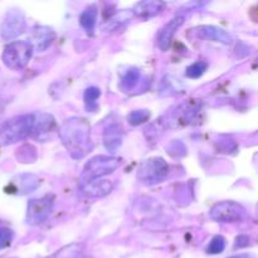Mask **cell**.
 <instances>
[{
    "label": "cell",
    "instance_id": "obj_1",
    "mask_svg": "<svg viewBox=\"0 0 258 258\" xmlns=\"http://www.w3.org/2000/svg\"><path fill=\"white\" fill-rule=\"evenodd\" d=\"M90 123L82 117H71L62 123L59 138L73 159H82L92 150Z\"/></svg>",
    "mask_w": 258,
    "mask_h": 258
},
{
    "label": "cell",
    "instance_id": "obj_2",
    "mask_svg": "<svg viewBox=\"0 0 258 258\" xmlns=\"http://www.w3.org/2000/svg\"><path fill=\"white\" fill-rule=\"evenodd\" d=\"M34 126V115H20L4 121L0 125V146L13 145L24 140L32 134Z\"/></svg>",
    "mask_w": 258,
    "mask_h": 258
},
{
    "label": "cell",
    "instance_id": "obj_3",
    "mask_svg": "<svg viewBox=\"0 0 258 258\" xmlns=\"http://www.w3.org/2000/svg\"><path fill=\"white\" fill-rule=\"evenodd\" d=\"M33 55V47L29 42L17 40L12 42L4 48L3 52V62L10 70H23L27 67Z\"/></svg>",
    "mask_w": 258,
    "mask_h": 258
},
{
    "label": "cell",
    "instance_id": "obj_4",
    "mask_svg": "<svg viewBox=\"0 0 258 258\" xmlns=\"http://www.w3.org/2000/svg\"><path fill=\"white\" fill-rule=\"evenodd\" d=\"M120 160L117 158H115V156H95V158L91 159L85 165L81 179H82L83 183L96 180V179H101L102 176L107 175V174L113 173L120 166Z\"/></svg>",
    "mask_w": 258,
    "mask_h": 258
},
{
    "label": "cell",
    "instance_id": "obj_5",
    "mask_svg": "<svg viewBox=\"0 0 258 258\" xmlns=\"http://www.w3.org/2000/svg\"><path fill=\"white\" fill-rule=\"evenodd\" d=\"M169 175V165L161 158H151L144 161L138 170V179L145 185L161 183Z\"/></svg>",
    "mask_w": 258,
    "mask_h": 258
},
{
    "label": "cell",
    "instance_id": "obj_6",
    "mask_svg": "<svg viewBox=\"0 0 258 258\" xmlns=\"http://www.w3.org/2000/svg\"><path fill=\"white\" fill-rule=\"evenodd\" d=\"M54 201L55 197L53 194H47L42 198L30 199L28 202L25 222L29 226H39V224L44 223L52 214Z\"/></svg>",
    "mask_w": 258,
    "mask_h": 258
},
{
    "label": "cell",
    "instance_id": "obj_7",
    "mask_svg": "<svg viewBox=\"0 0 258 258\" xmlns=\"http://www.w3.org/2000/svg\"><path fill=\"white\" fill-rule=\"evenodd\" d=\"M209 216L216 222L233 223V222L242 221L246 217V209L236 202H219L212 207Z\"/></svg>",
    "mask_w": 258,
    "mask_h": 258
},
{
    "label": "cell",
    "instance_id": "obj_8",
    "mask_svg": "<svg viewBox=\"0 0 258 258\" xmlns=\"http://www.w3.org/2000/svg\"><path fill=\"white\" fill-rule=\"evenodd\" d=\"M27 25V18L19 9H10L5 14L4 20L0 25V34L4 39L10 40L23 34Z\"/></svg>",
    "mask_w": 258,
    "mask_h": 258
},
{
    "label": "cell",
    "instance_id": "obj_9",
    "mask_svg": "<svg viewBox=\"0 0 258 258\" xmlns=\"http://www.w3.org/2000/svg\"><path fill=\"white\" fill-rule=\"evenodd\" d=\"M55 38H57V33L52 28L45 27V25H37L32 30L29 43L33 47V50L37 49L38 52H43L52 45Z\"/></svg>",
    "mask_w": 258,
    "mask_h": 258
},
{
    "label": "cell",
    "instance_id": "obj_10",
    "mask_svg": "<svg viewBox=\"0 0 258 258\" xmlns=\"http://www.w3.org/2000/svg\"><path fill=\"white\" fill-rule=\"evenodd\" d=\"M184 19H185V18H184L183 15H176V17H174L170 22L166 23V24L160 29L158 38H156V43H158V47L160 48L163 52L169 49L176 30L183 25Z\"/></svg>",
    "mask_w": 258,
    "mask_h": 258
},
{
    "label": "cell",
    "instance_id": "obj_11",
    "mask_svg": "<svg viewBox=\"0 0 258 258\" xmlns=\"http://www.w3.org/2000/svg\"><path fill=\"white\" fill-rule=\"evenodd\" d=\"M197 37L202 39L213 40V42H219L222 44H232L233 37L229 34L227 30L222 28L216 27V25H202L196 29Z\"/></svg>",
    "mask_w": 258,
    "mask_h": 258
},
{
    "label": "cell",
    "instance_id": "obj_12",
    "mask_svg": "<svg viewBox=\"0 0 258 258\" xmlns=\"http://www.w3.org/2000/svg\"><path fill=\"white\" fill-rule=\"evenodd\" d=\"M113 185L110 180L105 179H96V180L83 183L81 186V191L87 198H101L111 193Z\"/></svg>",
    "mask_w": 258,
    "mask_h": 258
},
{
    "label": "cell",
    "instance_id": "obj_13",
    "mask_svg": "<svg viewBox=\"0 0 258 258\" xmlns=\"http://www.w3.org/2000/svg\"><path fill=\"white\" fill-rule=\"evenodd\" d=\"M123 130L120 123H110L103 133V144L111 154L116 153L122 144Z\"/></svg>",
    "mask_w": 258,
    "mask_h": 258
},
{
    "label": "cell",
    "instance_id": "obj_14",
    "mask_svg": "<svg viewBox=\"0 0 258 258\" xmlns=\"http://www.w3.org/2000/svg\"><path fill=\"white\" fill-rule=\"evenodd\" d=\"M53 127H54V120L50 115H45V113H40V115H34V126H33L32 134H34L35 139H40V136H45L53 133Z\"/></svg>",
    "mask_w": 258,
    "mask_h": 258
},
{
    "label": "cell",
    "instance_id": "obj_15",
    "mask_svg": "<svg viewBox=\"0 0 258 258\" xmlns=\"http://www.w3.org/2000/svg\"><path fill=\"white\" fill-rule=\"evenodd\" d=\"M164 4L160 2H140L131 10L139 18H151L158 15L163 10Z\"/></svg>",
    "mask_w": 258,
    "mask_h": 258
},
{
    "label": "cell",
    "instance_id": "obj_16",
    "mask_svg": "<svg viewBox=\"0 0 258 258\" xmlns=\"http://www.w3.org/2000/svg\"><path fill=\"white\" fill-rule=\"evenodd\" d=\"M97 14L98 10L97 7L91 5L87 9L83 10V13L80 17V24L83 29L87 33H93L96 28V23H97Z\"/></svg>",
    "mask_w": 258,
    "mask_h": 258
},
{
    "label": "cell",
    "instance_id": "obj_17",
    "mask_svg": "<svg viewBox=\"0 0 258 258\" xmlns=\"http://www.w3.org/2000/svg\"><path fill=\"white\" fill-rule=\"evenodd\" d=\"M133 17L134 14L131 10H122V12H118L117 14H115V17L110 18V19L106 22V24L103 25V29L105 30L118 29L121 25H125L126 23H128V20H131V18Z\"/></svg>",
    "mask_w": 258,
    "mask_h": 258
},
{
    "label": "cell",
    "instance_id": "obj_18",
    "mask_svg": "<svg viewBox=\"0 0 258 258\" xmlns=\"http://www.w3.org/2000/svg\"><path fill=\"white\" fill-rule=\"evenodd\" d=\"M100 95L101 91L97 87H90L85 91L83 98H85V105L88 111H91V112L96 111V108H97V100L100 98Z\"/></svg>",
    "mask_w": 258,
    "mask_h": 258
},
{
    "label": "cell",
    "instance_id": "obj_19",
    "mask_svg": "<svg viewBox=\"0 0 258 258\" xmlns=\"http://www.w3.org/2000/svg\"><path fill=\"white\" fill-rule=\"evenodd\" d=\"M139 80H140V71L136 70V68H131L122 77L121 85H122V87L125 90H131V88H134L138 85Z\"/></svg>",
    "mask_w": 258,
    "mask_h": 258
},
{
    "label": "cell",
    "instance_id": "obj_20",
    "mask_svg": "<svg viewBox=\"0 0 258 258\" xmlns=\"http://www.w3.org/2000/svg\"><path fill=\"white\" fill-rule=\"evenodd\" d=\"M207 68H208V63L204 62V60H197V62H194L193 64H190L186 68L185 75L186 77L196 80V78L202 77V75L206 72Z\"/></svg>",
    "mask_w": 258,
    "mask_h": 258
},
{
    "label": "cell",
    "instance_id": "obj_21",
    "mask_svg": "<svg viewBox=\"0 0 258 258\" xmlns=\"http://www.w3.org/2000/svg\"><path fill=\"white\" fill-rule=\"evenodd\" d=\"M149 117H150V112L148 110H136L128 113L127 121L130 125L139 126L141 123L146 122L149 120Z\"/></svg>",
    "mask_w": 258,
    "mask_h": 258
},
{
    "label": "cell",
    "instance_id": "obj_22",
    "mask_svg": "<svg viewBox=\"0 0 258 258\" xmlns=\"http://www.w3.org/2000/svg\"><path fill=\"white\" fill-rule=\"evenodd\" d=\"M226 248V239L222 236H216L209 243L207 252L211 254H219L224 251Z\"/></svg>",
    "mask_w": 258,
    "mask_h": 258
},
{
    "label": "cell",
    "instance_id": "obj_23",
    "mask_svg": "<svg viewBox=\"0 0 258 258\" xmlns=\"http://www.w3.org/2000/svg\"><path fill=\"white\" fill-rule=\"evenodd\" d=\"M81 249V244H71L60 249L58 253H55L54 258H75Z\"/></svg>",
    "mask_w": 258,
    "mask_h": 258
},
{
    "label": "cell",
    "instance_id": "obj_24",
    "mask_svg": "<svg viewBox=\"0 0 258 258\" xmlns=\"http://www.w3.org/2000/svg\"><path fill=\"white\" fill-rule=\"evenodd\" d=\"M13 231L9 228H5V227H0V251L7 247L10 246L13 241Z\"/></svg>",
    "mask_w": 258,
    "mask_h": 258
},
{
    "label": "cell",
    "instance_id": "obj_25",
    "mask_svg": "<svg viewBox=\"0 0 258 258\" xmlns=\"http://www.w3.org/2000/svg\"><path fill=\"white\" fill-rule=\"evenodd\" d=\"M249 244V238L247 236H239L236 238V248H242V247H247Z\"/></svg>",
    "mask_w": 258,
    "mask_h": 258
},
{
    "label": "cell",
    "instance_id": "obj_26",
    "mask_svg": "<svg viewBox=\"0 0 258 258\" xmlns=\"http://www.w3.org/2000/svg\"><path fill=\"white\" fill-rule=\"evenodd\" d=\"M231 258H252V257L248 256V254H241V256H234V257H231Z\"/></svg>",
    "mask_w": 258,
    "mask_h": 258
}]
</instances>
